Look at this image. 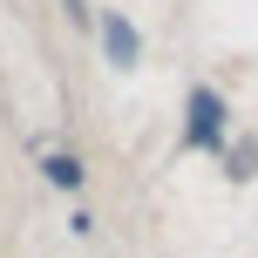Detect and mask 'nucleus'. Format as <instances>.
<instances>
[{"mask_svg": "<svg viewBox=\"0 0 258 258\" xmlns=\"http://www.w3.org/2000/svg\"><path fill=\"white\" fill-rule=\"evenodd\" d=\"M41 177H48L54 190H82V156H75V150H54V156H41Z\"/></svg>", "mask_w": 258, "mask_h": 258, "instance_id": "obj_3", "label": "nucleus"}, {"mask_svg": "<svg viewBox=\"0 0 258 258\" xmlns=\"http://www.w3.org/2000/svg\"><path fill=\"white\" fill-rule=\"evenodd\" d=\"M224 170H231L238 183H245V177H258V143H238V150L224 143Z\"/></svg>", "mask_w": 258, "mask_h": 258, "instance_id": "obj_4", "label": "nucleus"}, {"mask_svg": "<svg viewBox=\"0 0 258 258\" xmlns=\"http://www.w3.org/2000/svg\"><path fill=\"white\" fill-rule=\"evenodd\" d=\"M183 143H190V150H224V143H231V102H224L218 89H204V82H197L190 102H183Z\"/></svg>", "mask_w": 258, "mask_h": 258, "instance_id": "obj_1", "label": "nucleus"}, {"mask_svg": "<svg viewBox=\"0 0 258 258\" xmlns=\"http://www.w3.org/2000/svg\"><path fill=\"white\" fill-rule=\"evenodd\" d=\"M95 34H102V54H109L116 68H136V61H143V34H136V21H129L122 7H109L102 21H95Z\"/></svg>", "mask_w": 258, "mask_h": 258, "instance_id": "obj_2", "label": "nucleus"}]
</instances>
